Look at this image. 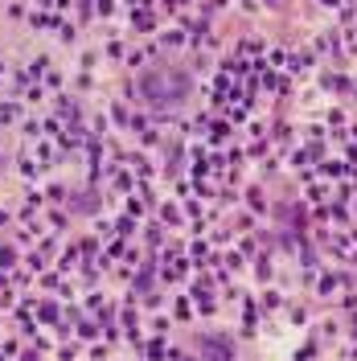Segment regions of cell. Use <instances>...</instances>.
Here are the masks:
<instances>
[{
    "label": "cell",
    "mask_w": 357,
    "mask_h": 361,
    "mask_svg": "<svg viewBox=\"0 0 357 361\" xmlns=\"http://www.w3.org/2000/svg\"><path fill=\"white\" fill-rule=\"evenodd\" d=\"M135 94L152 107V111H173L181 103H189L193 94V78L189 70L177 62H152L135 74Z\"/></svg>",
    "instance_id": "6da1fadb"
},
{
    "label": "cell",
    "mask_w": 357,
    "mask_h": 361,
    "mask_svg": "<svg viewBox=\"0 0 357 361\" xmlns=\"http://www.w3.org/2000/svg\"><path fill=\"white\" fill-rule=\"evenodd\" d=\"M0 4H4V0H0Z\"/></svg>",
    "instance_id": "7a4b0ae2"
}]
</instances>
